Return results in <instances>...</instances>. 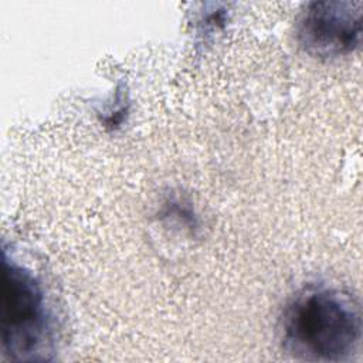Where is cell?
<instances>
[{"instance_id": "cell-4", "label": "cell", "mask_w": 363, "mask_h": 363, "mask_svg": "<svg viewBox=\"0 0 363 363\" xmlns=\"http://www.w3.org/2000/svg\"><path fill=\"white\" fill-rule=\"evenodd\" d=\"M163 216L174 223L193 230L197 225V217L189 203L180 199H172L163 207Z\"/></svg>"}, {"instance_id": "cell-1", "label": "cell", "mask_w": 363, "mask_h": 363, "mask_svg": "<svg viewBox=\"0 0 363 363\" xmlns=\"http://www.w3.org/2000/svg\"><path fill=\"white\" fill-rule=\"evenodd\" d=\"M279 333L284 349L295 359L342 362L359 347L360 308L350 294L337 288L306 286L284 308Z\"/></svg>"}, {"instance_id": "cell-2", "label": "cell", "mask_w": 363, "mask_h": 363, "mask_svg": "<svg viewBox=\"0 0 363 363\" xmlns=\"http://www.w3.org/2000/svg\"><path fill=\"white\" fill-rule=\"evenodd\" d=\"M50 312L35 277L3 257L1 349L13 360H35L50 340Z\"/></svg>"}, {"instance_id": "cell-5", "label": "cell", "mask_w": 363, "mask_h": 363, "mask_svg": "<svg viewBox=\"0 0 363 363\" xmlns=\"http://www.w3.org/2000/svg\"><path fill=\"white\" fill-rule=\"evenodd\" d=\"M113 104H111L105 111H104V118L102 122L105 126H109L111 129L116 128L123 119L125 115L128 112L126 108V101H125V95L122 91H118V94L113 98Z\"/></svg>"}, {"instance_id": "cell-3", "label": "cell", "mask_w": 363, "mask_h": 363, "mask_svg": "<svg viewBox=\"0 0 363 363\" xmlns=\"http://www.w3.org/2000/svg\"><path fill=\"white\" fill-rule=\"evenodd\" d=\"M362 1H309L296 21L301 48L316 58L352 54L362 41Z\"/></svg>"}]
</instances>
